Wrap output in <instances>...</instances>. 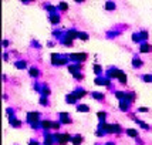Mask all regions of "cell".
Wrapping results in <instances>:
<instances>
[{"label": "cell", "instance_id": "cell-1", "mask_svg": "<svg viewBox=\"0 0 152 145\" xmlns=\"http://www.w3.org/2000/svg\"><path fill=\"white\" fill-rule=\"evenodd\" d=\"M54 138H56V141H57L60 145H66L68 141H71V135H70V134H61V135H60V134H56Z\"/></svg>", "mask_w": 152, "mask_h": 145}, {"label": "cell", "instance_id": "cell-2", "mask_svg": "<svg viewBox=\"0 0 152 145\" xmlns=\"http://www.w3.org/2000/svg\"><path fill=\"white\" fill-rule=\"evenodd\" d=\"M40 118V114L39 112H28L27 114V119H28V122L31 124L33 128H37V121Z\"/></svg>", "mask_w": 152, "mask_h": 145}, {"label": "cell", "instance_id": "cell-3", "mask_svg": "<svg viewBox=\"0 0 152 145\" xmlns=\"http://www.w3.org/2000/svg\"><path fill=\"white\" fill-rule=\"evenodd\" d=\"M70 57L74 60V61H84L87 59V54L86 53H74L70 54Z\"/></svg>", "mask_w": 152, "mask_h": 145}, {"label": "cell", "instance_id": "cell-4", "mask_svg": "<svg viewBox=\"0 0 152 145\" xmlns=\"http://www.w3.org/2000/svg\"><path fill=\"white\" fill-rule=\"evenodd\" d=\"M66 37H68V39H78L80 37V31H77V30H67L66 33Z\"/></svg>", "mask_w": 152, "mask_h": 145}, {"label": "cell", "instance_id": "cell-5", "mask_svg": "<svg viewBox=\"0 0 152 145\" xmlns=\"http://www.w3.org/2000/svg\"><path fill=\"white\" fill-rule=\"evenodd\" d=\"M68 115H70V114H66V112H61V114H60L61 124H70V122H71V118H70Z\"/></svg>", "mask_w": 152, "mask_h": 145}, {"label": "cell", "instance_id": "cell-6", "mask_svg": "<svg viewBox=\"0 0 152 145\" xmlns=\"http://www.w3.org/2000/svg\"><path fill=\"white\" fill-rule=\"evenodd\" d=\"M51 59H53V64H57V66H63L67 63V59H56L54 54L51 56Z\"/></svg>", "mask_w": 152, "mask_h": 145}, {"label": "cell", "instance_id": "cell-7", "mask_svg": "<svg viewBox=\"0 0 152 145\" xmlns=\"http://www.w3.org/2000/svg\"><path fill=\"white\" fill-rule=\"evenodd\" d=\"M41 128L43 130H50V128H53V122L44 119V121H41Z\"/></svg>", "mask_w": 152, "mask_h": 145}, {"label": "cell", "instance_id": "cell-8", "mask_svg": "<svg viewBox=\"0 0 152 145\" xmlns=\"http://www.w3.org/2000/svg\"><path fill=\"white\" fill-rule=\"evenodd\" d=\"M139 50H141V53H149V51L152 50V47L149 46V44H146V43H142Z\"/></svg>", "mask_w": 152, "mask_h": 145}, {"label": "cell", "instance_id": "cell-9", "mask_svg": "<svg viewBox=\"0 0 152 145\" xmlns=\"http://www.w3.org/2000/svg\"><path fill=\"white\" fill-rule=\"evenodd\" d=\"M95 84H97V86H110V80H107V78H97V80H95Z\"/></svg>", "mask_w": 152, "mask_h": 145}, {"label": "cell", "instance_id": "cell-10", "mask_svg": "<svg viewBox=\"0 0 152 145\" xmlns=\"http://www.w3.org/2000/svg\"><path fill=\"white\" fill-rule=\"evenodd\" d=\"M66 100L67 101H68V103H71V104H75V103H77V97H75V94H74V92H71V94H68V95H67L66 97Z\"/></svg>", "mask_w": 152, "mask_h": 145}, {"label": "cell", "instance_id": "cell-11", "mask_svg": "<svg viewBox=\"0 0 152 145\" xmlns=\"http://www.w3.org/2000/svg\"><path fill=\"white\" fill-rule=\"evenodd\" d=\"M128 108H129V103L119 101V110H121V111H128Z\"/></svg>", "mask_w": 152, "mask_h": 145}, {"label": "cell", "instance_id": "cell-12", "mask_svg": "<svg viewBox=\"0 0 152 145\" xmlns=\"http://www.w3.org/2000/svg\"><path fill=\"white\" fill-rule=\"evenodd\" d=\"M50 21H51L53 24H58V23H60L58 14H50Z\"/></svg>", "mask_w": 152, "mask_h": 145}, {"label": "cell", "instance_id": "cell-13", "mask_svg": "<svg viewBox=\"0 0 152 145\" xmlns=\"http://www.w3.org/2000/svg\"><path fill=\"white\" fill-rule=\"evenodd\" d=\"M71 142H73L74 145H78L83 142V137L81 135H75V137H73V139H71Z\"/></svg>", "mask_w": 152, "mask_h": 145}, {"label": "cell", "instance_id": "cell-14", "mask_svg": "<svg viewBox=\"0 0 152 145\" xmlns=\"http://www.w3.org/2000/svg\"><path fill=\"white\" fill-rule=\"evenodd\" d=\"M118 80H119V83H121V84H126V75H125V74H124L122 71H119Z\"/></svg>", "mask_w": 152, "mask_h": 145}, {"label": "cell", "instance_id": "cell-15", "mask_svg": "<svg viewBox=\"0 0 152 145\" xmlns=\"http://www.w3.org/2000/svg\"><path fill=\"white\" fill-rule=\"evenodd\" d=\"M134 94H131V92H125V97H124V100L122 101H126V103H131V101H134Z\"/></svg>", "mask_w": 152, "mask_h": 145}, {"label": "cell", "instance_id": "cell-16", "mask_svg": "<svg viewBox=\"0 0 152 145\" xmlns=\"http://www.w3.org/2000/svg\"><path fill=\"white\" fill-rule=\"evenodd\" d=\"M97 115H98V119L101 121V124H104V119H105V117H107V112L105 111H99Z\"/></svg>", "mask_w": 152, "mask_h": 145}, {"label": "cell", "instance_id": "cell-17", "mask_svg": "<svg viewBox=\"0 0 152 145\" xmlns=\"http://www.w3.org/2000/svg\"><path fill=\"white\" fill-rule=\"evenodd\" d=\"M126 134H128L129 137H132V138L138 137V132L135 131V130H132V128H128V130H126Z\"/></svg>", "mask_w": 152, "mask_h": 145}, {"label": "cell", "instance_id": "cell-18", "mask_svg": "<svg viewBox=\"0 0 152 145\" xmlns=\"http://www.w3.org/2000/svg\"><path fill=\"white\" fill-rule=\"evenodd\" d=\"M119 132H122V128L118 124H113V134H119Z\"/></svg>", "mask_w": 152, "mask_h": 145}, {"label": "cell", "instance_id": "cell-19", "mask_svg": "<svg viewBox=\"0 0 152 145\" xmlns=\"http://www.w3.org/2000/svg\"><path fill=\"white\" fill-rule=\"evenodd\" d=\"M77 110L81 112H87V111H90V107L88 105H84V104H80L78 107H77Z\"/></svg>", "mask_w": 152, "mask_h": 145}, {"label": "cell", "instance_id": "cell-20", "mask_svg": "<svg viewBox=\"0 0 152 145\" xmlns=\"http://www.w3.org/2000/svg\"><path fill=\"white\" fill-rule=\"evenodd\" d=\"M28 74H30L31 77H37V75H39V70H37L36 67H31L30 71H28Z\"/></svg>", "mask_w": 152, "mask_h": 145}, {"label": "cell", "instance_id": "cell-21", "mask_svg": "<svg viewBox=\"0 0 152 145\" xmlns=\"http://www.w3.org/2000/svg\"><path fill=\"white\" fill-rule=\"evenodd\" d=\"M10 124L13 127H16V128H19L20 125H21V121H17V119H14V118H10Z\"/></svg>", "mask_w": 152, "mask_h": 145}, {"label": "cell", "instance_id": "cell-22", "mask_svg": "<svg viewBox=\"0 0 152 145\" xmlns=\"http://www.w3.org/2000/svg\"><path fill=\"white\" fill-rule=\"evenodd\" d=\"M105 9L107 10H114V9H115V3H113V1H107Z\"/></svg>", "mask_w": 152, "mask_h": 145}, {"label": "cell", "instance_id": "cell-23", "mask_svg": "<svg viewBox=\"0 0 152 145\" xmlns=\"http://www.w3.org/2000/svg\"><path fill=\"white\" fill-rule=\"evenodd\" d=\"M74 94H75V97H77V98H83V97L86 95L87 92L84 91V90H80V91H75Z\"/></svg>", "mask_w": 152, "mask_h": 145}, {"label": "cell", "instance_id": "cell-24", "mask_svg": "<svg viewBox=\"0 0 152 145\" xmlns=\"http://www.w3.org/2000/svg\"><path fill=\"white\" fill-rule=\"evenodd\" d=\"M115 97H117L118 100H121V101H122V100H124V97H125V92L117 91V92H115Z\"/></svg>", "mask_w": 152, "mask_h": 145}, {"label": "cell", "instance_id": "cell-25", "mask_svg": "<svg viewBox=\"0 0 152 145\" xmlns=\"http://www.w3.org/2000/svg\"><path fill=\"white\" fill-rule=\"evenodd\" d=\"M132 66L134 67H141L142 66V61H141L139 59H134L132 60Z\"/></svg>", "mask_w": 152, "mask_h": 145}, {"label": "cell", "instance_id": "cell-26", "mask_svg": "<svg viewBox=\"0 0 152 145\" xmlns=\"http://www.w3.org/2000/svg\"><path fill=\"white\" fill-rule=\"evenodd\" d=\"M63 43H64V44H66V46H73V40L71 39H68V37H64V40H63Z\"/></svg>", "mask_w": 152, "mask_h": 145}, {"label": "cell", "instance_id": "cell-27", "mask_svg": "<svg viewBox=\"0 0 152 145\" xmlns=\"http://www.w3.org/2000/svg\"><path fill=\"white\" fill-rule=\"evenodd\" d=\"M14 66L17 67V68H24V67H26V63H24V61H16Z\"/></svg>", "mask_w": 152, "mask_h": 145}, {"label": "cell", "instance_id": "cell-28", "mask_svg": "<svg viewBox=\"0 0 152 145\" xmlns=\"http://www.w3.org/2000/svg\"><path fill=\"white\" fill-rule=\"evenodd\" d=\"M94 72H95V74H101V72H102V68H101V66L95 64V66H94Z\"/></svg>", "mask_w": 152, "mask_h": 145}, {"label": "cell", "instance_id": "cell-29", "mask_svg": "<svg viewBox=\"0 0 152 145\" xmlns=\"http://www.w3.org/2000/svg\"><path fill=\"white\" fill-rule=\"evenodd\" d=\"M142 80H144L145 83H152V75H149V74H145V75L142 77Z\"/></svg>", "mask_w": 152, "mask_h": 145}, {"label": "cell", "instance_id": "cell-30", "mask_svg": "<svg viewBox=\"0 0 152 145\" xmlns=\"http://www.w3.org/2000/svg\"><path fill=\"white\" fill-rule=\"evenodd\" d=\"M93 97L95 100H102V98H104V94H99V92H93Z\"/></svg>", "mask_w": 152, "mask_h": 145}, {"label": "cell", "instance_id": "cell-31", "mask_svg": "<svg viewBox=\"0 0 152 145\" xmlns=\"http://www.w3.org/2000/svg\"><path fill=\"white\" fill-rule=\"evenodd\" d=\"M41 94L47 97V95H50V90H48L47 87H43V88H41Z\"/></svg>", "mask_w": 152, "mask_h": 145}, {"label": "cell", "instance_id": "cell-32", "mask_svg": "<svg viewBox=\"0 0 152 145\" xmlns=\"http://www.w3.org/2000/svg\"><path fill=\"white\" fill-rule=\"evenodd\" d=\"M60 125H61V121H54L53 122V130H58Z\"/></svg>", "mask_w": 152, "mask_h": 145}, {"label": "cell", "instance_id": "cell-33", "mask_svg": "<svg viewBox=\"0 0 152 145\" xmlns=\"http://www.w3.org/2000/svg\"><path fill=\"white\" fill-rule=\"evenodd\" d=\"M60 10H67V9H68V4H67V3H60Z\"/></svg>", "mask_w": 152, "mask_h": 145}, {"label": "cell", "instance_id": "cell-34", "mask_svg": "<svg viewBox=\"0 0 152 145\" xmlns=\"http://www.w3.org/2000/svg\"><path fill=\"white\" fill-rule=\"evenodd\" d=\"M78 39H81V40H88V34L87 33H80V37Z\"/></svg>", "mask_w": 152, "mask_h": 145}, {"label": "cell", "instance_id": "cell-35", "mask_svg": "<svg viewBox=\"0 0 152 145\" xmlns=\"http://www.w3.org/2000/svg\"><path fill=\"white\" fill-rule=\"evenodd\" d=\"M40 104L41 105H48V101H47V98H40Z\"/></svg>", "mask_w": 152, "mask_h": 145}, {"label": "cell", "instance_id": "cell-36", "mask_svg": "<svg viewBox=\"0 0 152 145\" xmlns=\"http://www.w3.org/2000/svg\"><path fill=\"white\" fill-rule=\"evenodd\" d=\"M137 122H138V124H139V125H141V127H142L144 130H146V128H148V124H145V122H142V121H139V119H138V121H137Z\"/></svg>", "mask_w": 152, "mask_h": 145}, {"label": "cell", "instance_id": "cell-37", "mask_svg": "<svg viewBox=\"0 0 152 145\" xmlns=\"http://www.w3.org/2000/svg\"><path fill=\"white\" fill-rule=\"evenodd\" d=\"M139 112H148V108H146V107H141V108H139Z\"/></svg>", "mask_w": 152, "mask_h": 145}, {"label": "cell", "instance_id": "cell-38", "mask_svg": "<svg viewBox=\"0 0 152 145\" xmlns=\"http://www.w3.org/2000/svg\"><path fill=\"white\" fill-rule=\"evenodd\" d=\"M9 46V41H7V40H4V41H3V47H7Z\"/></svg>", "mask_w": 152, "mask_h": 145}, {"label": "cell", "instance_id": "cell-39", "mask_svg": "<svg viewBox=\"0 0 152 145\" xmlns=\"http://www.w3.org/2000/svg\"><path fill=\"white\" fill-rule=\"evenodd\" d=\"M30 145H39V144H37L36 141H30Z\"/></svg>", "mask_w": 152, "mask_h": 145}, {"label": "cell", "instance_id": "cell-40", "mask_svg": "<svg viewBox=\"0 0 152 145\" xmlns=\"http://www.w3.org/2000/svg\"><path fill=\"white\" fill-rule=\"evenodd\" d=\"M107 145H114V144H113V142H108V144H107Z\"/></svg>", "mask_w": 152, "mask_h": 145}]
</instances>
